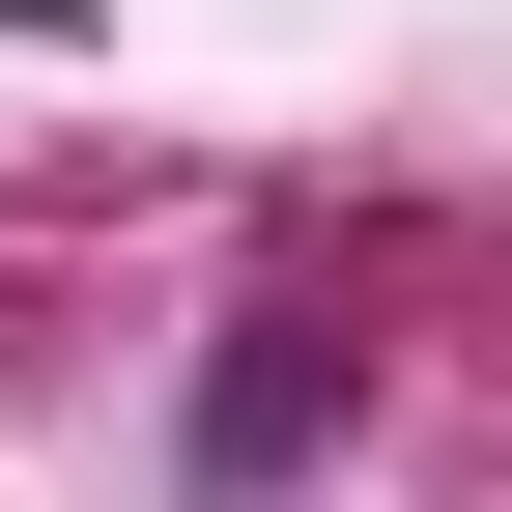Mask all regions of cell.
Returning <instances> with one entry per match:
<instances>
[{
  "mask_svg": "<svg viewBox=\"0 0 512 512\" xmlns=\"http://www.w3.org/2000/svg\"><path fill=\"white\" fill-rule=\"evenodd\" d=\"M342 399H370V370H342V313H228V342H200V399H171V512H285L313 456H342Z\"/></svg>",
  "mask_w": 512,
  "mask_h": 512,
  "instance_id": "obj_1",
  "label": "cell"
}]
</instances>
